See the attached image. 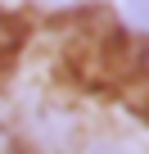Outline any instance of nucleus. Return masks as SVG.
Instances as JSON below:
<instances>
[{
    "instance_id": "obj_1",
    "label": "nucleus",
    "mask_w": 149,
    "mask_h": 154,
    "mask_svg": "<svg viewBox=\"0 0 149 154\" xmlns=\"http://www.w3.org/2000/svg\"><path fill=\"white\" fill-rule=\"evenodd\" d=\"M23 41H27V23H23L14 9H5V5H0V72H5V68L18 59Z\"/></svg>"
},
{
    "instance_id": "obj_2",
    "label": "nucleus",
    "mask_w": 149,
    "mask_h": 154,
    "mask_svg": "<svg viewBox=\"0 0 149 154\" xmlns=\"http://www.w3.org/2000/svg\"><path fill=\"white\" fill-rule=\"evenodd\" d=\"M77 154H145V145L131 136H91Z\"/></svg>"
},
{
    "instance_id": "obj_3",
    "label": "nucleus",
    "mask_w": 149,
    "mask_h": 154,
    "mask_svg": "<svg viewBox=\"0 0 149 154\" xmlns=\"http://www.w3.org/2000/svg\"><path fill=\"white\" fill-rule=\"evenodd\" d=\"M127 14H131L140 27H149V0H127Z\"/></svg>"
},
{
    "instance_id": "obj_4",
    "label": "nucleus",
    "mask_w": 149,
    "mask_h": 154,
    "mask_svg": "<svg viewBox=\"0 0 149 154\" xmlns=\"http://www.w3.org/2000/svg\"><path fill=\"white\" fill-rule=\"evenodd\" d=\"M36 5H45V9H72V5H82V0H36Z\"/></svg>"
}]
</instances>
